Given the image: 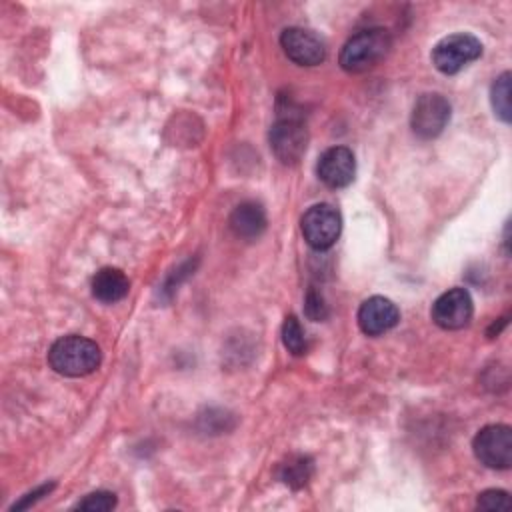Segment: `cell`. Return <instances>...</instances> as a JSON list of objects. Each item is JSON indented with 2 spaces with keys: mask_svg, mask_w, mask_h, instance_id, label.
<instances>
[{
  "mask_svg": "<svg viewBox=\"0 0 512 512\" xmlns=\"http://www.w3.org/2000/svg\"><path fill=\"white\" fill-rule=\"evenodd\" d=\"M302 236L314 250H328L336 244L340 230H342V218L340 212L330 204H314L310 206L302 220H300Z\"/></svg>",
  "mask_w": 512,
  "mask_h": 512,
  "instance_id": "obj_6",
  "label": "cell"
},
{
  "mask_svg": "<svg viewBox=\"0 0 512 512\" xmlns=\"http://www.w3.org/2000/svg\"><path fill=\"white\" fill-rule=\"evenodd\" d=\"M510 72H502L490 88V102H492V110L494 114L504 122L510 124L512 120V104H510Z\"/></svg>",
  "mask_w": 512,
  "mask_h": 512,
  "instance_id": "obj_14",
  "label": "cell"
},
{
  "mask_svg": "<svg viewBox=\"0 0 512 512\" xmlns=\"http://www.w3.org/2000/svg\"><path fill=\"white\" fill-rule=\"evenodd\" d=\"M508 492L504 490H484L478 494V500H476V506L480 510H506L508 508Z\"/></svg>",
  "mask_w": 512,
  "mask_h": 512,
  "instance_id": "obj_19",
  "label": "cell"
},
{
  "mask_svg": "<svg viewBox=\"0 0 512 512\" xmlns=\"http://www.w3.org/2000/svg\"><path fill=\"white\" fill-rule=\"evenodd\" d=\"M100 360L102 352L98 344L78 334L58 338L48 350L50 368L68 378L92 374L100 366Z\"/></svg>",
  "mask_w": 512,
  "mask_h": 512,
  "instance_id": "obj_1",
  "label": "cell"
},
{
  "mask_svg": "<svg viewBox=\"0 0 512 512\" xmlns=\"http://www.w3.org/2000/svg\"><path fill=\"white\" fill-rule=\"evenodd\" d=\"M230 228L242 240H256L266 230V214L258 202H242L230 214Z\"/></svg>",
  "mask_w": 512,
  "mask_h": 512,
  "instance_id": "obj_12",
  "label": "cell"
},
{
  "mask_svg": "<svg viewBox=\"0 0 512 512\" xmlns=\"http://www.w3.org/2000/svg\"><path fill=\"white\" fill-rule=\"evenodd\" d=\"M316 174L328 188L348 186L356 174V160L352 150L346 146H332L324 150L318 158Z\"/></svg>",
  "mask_w": 512,
  "mask_h": 512,
  "instance_id": "obj_10",
  "label": "cell"
},
{
  "mask_svg": "<svg viewBox=\"0 0 512 512\" xmlns=\"http://www.w3.org/2000/svg\"><path fill=\"white\" fill-rule=\"evenodd\" d=\"M400 320L398 306L384 296H370L358 308V326L366 336H380Z\"/></svg>",
  "mask_w": 512,
  "mask_h": 512,
  "instance_id": "obj_11",
  "label": "cell"
},
{
  "mask_svg": "<svg viewBox=\"0 0 512 512\" xmlns=\"http://www.w3.org/2000/svg\"><path fill=\"white\" fill-rule=\"evenodd\" d=\"M130 290V280L120 268H100L92 278V294L100 302L114 304L122 300Z\"/></svg>",
  "mask_w": 512,
  "mask_h": 512,
  "instance_id": "obj_13",
  "label": "cell"
},
{
  "mask_svg": "<svg viewBox=\"0 0 512 512\" xmlns=\"http://www.w3.org/2000/svg\"><path fill=\"white\" fill-rule=\"evenodd\" d=\"M450 120V102L436 92L422 94L410 114V126L418 138H436Z\"/></svg>",
  "mask_w": 512,
  "mask_h": 512,
  "instance_id": "obj_7",
  "label": "cell"
},
{
  "mask_svg": "<svg viewBox=\"0 0 512 512\" xmlns=\"http://www.w3.org/2000/svg\"><path fill=\"white\" fill-rule=\"evenodd\" d=\"M482 56V42L468 32L444 36L432 48V64L442 74H456Z\"/></svg>",
  "mask_w": 512,
  "mask_h": 512,
  "instance_id": "obj_3",
  "label": "cell"
},
{
  "mask_svg": "<svg viewBox=\"0 0 512 512\" xmlns=\"http://www.w3.org/2000/svg\"><path fill=\"white\" fill-rule=\"evenodd\" d=\"M472 312L474 304L468 290L450 288L434 300L430 316L434 324L444 330H460L470 322Z\"/></svg>",
  "mask_w": 512,
  "mask_h": 512,
  "instance_id": "obj_8",
  "label": "cell"
},
{
  "mask_svg": "<svg viewBox=\"0 0 512 512\" xmlns=\"http://www.w3.org/2000/svg\"><path fill=\"white\" fill-rule=\"evenodd\" d=\"M54 488V484H44V486H38L36 490H32V492H28V494H24V498L20 500V502H16V504H12V508L10 510H22V508H30L36 500H40L42 496H46L50 490Z\"/></svg>",
  "mask_w": 512,
  "mask_h": 512,
  "instance_id": "obj_20",
  "label": "cell"
},
{
  "mask_svg": "<svg viewBox=\"0 0 512 512\" xmlns=\"http://www.w3.org/2000/svg\"><path fill=\"white\" fill-rule=\"evenodd\" d=\"M312 470H314V464H312V458L308 456H292L286 464H282V480L298 490L302 488L308 478L312 476Z\"/></svg>",
  "mask_w": 512,
  "mask_h": 512,
  "instance_id": "obj_15",
  "label": "cell"
},
{
  "mask_svg": "<svg viewBox=\"0 0 512 512\" xmlns=\"http://www.w3.org/2000/svg\"><path fill=\"white\" fill-rule=\"evenodd\" d=\"M280 46L284 54L300 66H316L324 62L326 58V46L318 34L312 30L292 26L282 30L280 34Z\"/></svg>",
  "mask_w": 512,
  "mask_h": 512,
  "instance_id": "obj_9",
  "label": "cell"
},
{
  "mask_svg": "<svg viewBox=\"0 0 512 512\" xmlns=\"http://www.w3.org/2000/svg\"><path fill=\"white\" fill-rule=\"evenodd\" d=\"M304 312H306V316H308L310 320H314V322L326 320V316H328V304L324 302V296H322L318 290H314V288L308 290L306 300H304Z\"/></svg>",
  "mask_w": 512,
  "mask_h": 512,
  "instance_id": "obj_18",
  "label": "cell"
},
{
  "mask_svg": "<svg viewBox=\"0 0 512 512\" xmlns=\"http://www.w3.org/2000/svg\"><path fill=\"white\" fill-rule=\"evenodd\" d=\"M282 342L286 346L288 352H292L294 356H302L306 354L308 350V342H306V336H304V330L300 326V320L290 314L286 316L284 320V326H282Z\"/></svg>",
  "mask_w": 512,
  "mask_h": 512,
  "instance_id": "obj_16",
  "label": "cell"
},
{
  "mask_svg": "<svg viewBox=\"0 0 512 512\" xmlns=\"http://www.w3.org/2000/svg\"><path fill=\"white\" fill-rule=\"evenodd\" d=\"M392 40L384 28H366L356 32L340 50L338 62L350 74L374 68L390 50Z\"/></svg>",
  "mask_w": 512,
  "mask_h": 512,
  "instance_id": "obj_2",
  "label": "cell"
},
{
  "mask_svg": "<svg viewBox=\"0 0 512 512\" xmlns=\"http://www.w3.org/2000/svg\"><path fill=\"white\" fill-rule=\"evenodd\" d=\"M474 456L492 470H508L512 464V428L506 424L484 426L472 442Z\"/></svg>",
  "mask_w": 512,
  "mask_h": 512,
  "instance_id": "obj_4",
  "label": "cell"
},
{
  "mask_svg": "<svg viewBox=\"0 0 512 512\" xmlns=\"http://www.w3.org/2000/svg\"><path fill=\"white\" fill-rule=\"evenodd\" d=\"M270 148L282 164H298L308 146V128L296 116H280L270 128Z\"/></svg>",
  "mask_w": 512,
  "mask_h": 512,
  "instance_id": "obj_5",
  "label": "cell"
},
{
  "mask_svg": "<svg viewBox=\"0 0 512 512\" xmlns=\"http://www.w3.org/2000/svg\"><path fill=\"white\" fill-rule=\"evenodd\" d=\"M116 494L114 492H106V490H98L92 492L88 496H84L74 508L76 510H86V512H108L116 506Z\"/></svg>",
  "mask_w": 512,
  "mask_h": 512,
  "instance_id": "obj_17",
  "label": "cell"
}]
</instances>
